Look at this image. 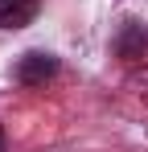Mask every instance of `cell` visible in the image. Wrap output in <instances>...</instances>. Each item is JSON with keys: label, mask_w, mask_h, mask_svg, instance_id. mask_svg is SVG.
<instances>
[{"label": "cell", "mask_w": 148, "mask_h": 152, "mask_svg": "<svg viewBox=\"0 0 148 152\" xmlns=\"http://www.w3.org/2000/svg\"><path fill=\"white\" fill-rule=\"evenodd\" d=\"M53 74H58V58H49V53H25L17 62V82L21 86H45Z\"/></svg>", "instance_id": "obj_1"}, {"label": "cell", "mask_w": 148, "mask_h": 152, "mask_svg": "<svg viewBox=\"0 0 148 152\" xmlns=\"http://www.w3.org/2000/svg\"><path fill=\"white\" fill-rule=\"evenodd\" d=\"M41 0H0V29H21L37 17Z\"/></svg>", "instance_id": "obj_2"}, {"label": "cell", "mask_w": 148, "mask_h": 152, "mask_svg": "<svg viewBox=\"0 0 148 152\" xmlns=\"http://www.w3.org/2000/svg\"><path fill=\"white\" fill-rule=\"evenodd\" d=\"M115 50H119L123 62H140V58L148 53V33L136 29V25H127V29L119 33V45H115Z\"/></svg>", "instance_id": "obj_3"}, {"label": "cell", "mask_w": 148, "mask_h": 152, "mask_svg": "<svg viewBox=\"0 0 148 152\" xmlns=\"http://www.w3.org/2000/svg\"><path fill=\"white\" fill-rule=\"evenodd\" d=\"M127 91H132V99H140V103L148 107V66H144V70H136V74L127 78Z\"/></svg>", "instance_id": "obj_4"}, {"label": "cell", "mask_w": 148, "mask_h": 152, "mask_svg": "<svg viewBox=\"0 0 148 152\" xmlns=\"http://www.w3.org/2000/svg\"><path fill=\"white\" fill-rule=\"evenodd\" d=\"M0 152H4V127H0Z\"/></svg>", "instance_id": "obj_5"}]
</instances>
